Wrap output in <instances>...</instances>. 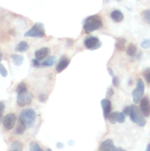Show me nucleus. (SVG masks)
<instances>
[{
  "instance_id": "1",
  "label": "nucleus",
  "mask_w": 150,
  "mask_h": 151,
  "mask_svg": "<svg viewBox=\"0 0 150 151\" xmlns=\"http://www.w3.org/2000/svg\"><path fill=\"white\" fill-rule=\"evenodd\" d=\"M19 119L20 122L26 127V128H31L35 124L36 119V113L32 109H25L21 111Z\"/></svg>"
},
{
  "instance_id": "2",
  "label": "nucleus",
  "mask_w": 150,
  "mask_h": 151,
  "mask_svg": "<svg viewBox=\"0 0 150 151\" xmlns=\"http://www.w3.org/2000/svg\"><path fill=\"white\" fill-rule=\"evenodd\" d=\"M102 26V22L99 16H91L87 18L84 24V29L86 33L89 34L96 29H100Z\"/></svg>"
},
{
  "instance_id": "3",
  "label": "nucleus",
  "mask_w": 150,
  "mask_h": 151,
  "mask_svg": "<svg viewBox=\"0 0 150 151\" xmlns=\"http://www.w3.org/2000/svg\"><path fill=\"white\" fill-rule=\"evenodd\" d=\"M131 111L129 116H130V119L134 123H135L136 125H138L140 127H144L145 126L146 123V119L143 116V114H141V111H140L139 108L138 106H136L135 105H132L131 106Z\"/></svg>"
},
{
  "instance_id": "4",
  "label": "nucleus",
  "mask_w": 150,
  "mask_h": 151,
  "mask_svg": "<svg viewBox=\"0 0 150 151\" xmlns=\"http://www.w3.org/2000/svg\"><path fill=\"white\" fill-rule=\"evenodd\" d=\"M45 28L44 24L41 22H37L29 30L25 32V37H36V38H44L45 36Z\"/></svg>"
},
{
  "instance_id": "5",
  "label": "nucleus",
  "mask_w": 150,
  "mask_h": 151,
  "mask_svg": "<svg viewBox=\"0 0 150 151\" xmlns=\"http://www.w3.org/2000/svg\"><path fill=\"white\" fill-rule=\"evenodd\" d=\"M144 88H145V86H144V82L141 79H138L137 81L136 88L132 91V100L135 103H138L140 100L142 98L143 95L144 93Z\"/></svg>"
},
{
  "instance_id": "6",
  "label": "nucleus",
  "mask_w": 150,
  "mask_h": 151,
  "mask_svg": "<svg viewBox=\"0 0 150 151\" xmlns=\"http://www.w3.org/2000/svg\"><path fill=\"white\" fill-rule=\"evenodd\" d=\"M33 95L29 91H24V92L18 93L17 95V104L20 107H24L26 105H29L32 103Z\"/></svg>"
},
{
  "instance_id": "7",
  "label": "nucleus",
  "mask_w": 150,
  "mask_h": 151,
  "mask_svg": "<svg viewBox=\"0 0 150 151\" xmlns=\"http://www.w3.org/2000/svg\"><path fill=\"white\" fill-rule=\"evenodd\" d=\"M84 45L87 49H89V50H96L101 47V43L96 37L90 36L85 38L84 41Z\"/></svg>"
},
{
  "instance_id": "8",
  "label": "nucleus",
  "mask_w": 150,
  "mask_h": 151,
  "mask_svg": "<svg viewBox=\"0 0 150 151\" xmlns=\"http://www.w3.org/2000/svg\"><path fill=\"white\" fill-rule=\"evenodd\" d=\"M16 122V116L14 114H7L3 118V125L7 130H12Z\"/></svg>"
},
{
  "instance_id": "9",
  "label": "nucleus",
  "mask_w": 150,
  "mask_h": 151,
  "mask_svg": "<svg viewBox=\"0 0 150 151\" xmlns=\"http://www.w3.org/2000/svg\"><path fill=\"white\" fill-rule=\"evenodd\" d=\"M109 122L111 124H115L116 122H119V123H124L125 122V116L124 114L121 112H113L109 114L108 117Z\"/></svg>"
},
{
  "instance_id": "10",
  "label": "nucleus",
  "mask_w": 150,
  "mask_h": 151,
  "mask_svg": "<svg viewBox=\"0 0 150 151\" xmlns=\"http://www.w3.org/2000/svg\"><path fill=\"white\" fill-rule=\"evenodd\" d=\"M141 111L145 116H150V100L147 97H144L141 100Z\"/></svg>"
},
{
  "instance_id": "11",
  "label": "nucleus",
  "mask_w": 150,
  "mask_h": 151,
  "mask_svg": "<svg viewBox=\"0 0 150 151\" xmlns=\"http://www.w3.org/2000/svg\"><path fill=\"white\" fill-rule=\"evenodd\" d=\"M101 107L103 109V115L104 119H107L111 111V102L108 99H103L101 101Z\"/></svg>"
},
{
  "instance_id": "12",
  "label": "nucleus",
  "mask_w": 150,
  "mask_h": 151,
  "mask_svg": "<svg viewBox=\"0 0 150 151\" xmlns=\"http://www.w3.org/2000/svg\"><path fill=\"white\" fill-rule=\"evenodd\" d=\"M115 148L113 141L110 139H106L101 142L99 147V151H112Z\"/></svg>"
},
{
  "instance_id": "13",
  "label": "nucleus",
  "mask_w": 150,
  "mask_h": 151,
  "mask_svg": "<svg viewBox=\"0 0 150 151\" xmlns=\"http://www.w3.org/2000/svg\"><path fill=\"white\" fill-rule=\"evenodd\" d=\"M50 53V50L47 47H44V48H41L40 50H37L35 52V56L37 60H41L43 59L46 58L47 56L49 55V54Z\"/></svg>"
},
{
  "instance_id": "14",
  "label": "nucleus",
  "mask_w": 150,
  "mask_h": 151,
  "mask_svg": "<svg viewBox=\"0 0 150 151\" xmlns=\"http://www.w3.org/2000/svg\"><path fill=\"white\" fill-rule=\"evenodd\" d=\"M69 64V60H68L66 58L63 57L60 60L59 63H57V67H56V71L58 73H60L61 72H63Z\"/></svg>"
},
{
  "instance_id": "15",
  "label": "nucleus",
  "mask_w": 150,
  "mask_h": 151,
  "mask_svg": "<svg viewBox=\"0 0 150 151\" xmlns=\"http://www.w3.org/2000/svg\"><path fill=\"white\" fill-rule=\"evenodd\" d=\"M110 17L115 22H121L124 19V14L119 10H115L110 13Z\"/></svg>"
},
{
  "instance_id": "16",
  "label": "nucleus",
  "mask_w": 150,
  "mask_h": 151,
  "mask_svg": "<svg viewBox=\"0 0 150 151\" xmlns=\"http://www.w3.org/2000/svg\"><path fill=\"white\" fill-rule=\"evenodd\" d=\"M10 58H11L12 60H13V63H14V65H16V66H21L24 62V57L20 55L13 54L10 56Z\"/></svg>"
},
{
  "instance_id": "17",
  "label": "nucleus",
  "mask_w": 150,
  "mask_h": 151,
  "mask_svg": "<svg viewBox=\"0 0 150 151\" xmlns=\"http://www.w3.org/2000/svg\"><path fill=\"white\" fill-rule=\"evenodd\" d=\"M28 49H29V45L26 41H20L16 45L15 50L16 52H24L26 51Z\"/></svg>"
},
{
  "instance_id": "18",
  "label": "nucleus",
  "mask_w": 150,
  "mask_h": 151,
  "mask_svg": "<svg viewBox=\"0 0 150 151\" xmlns=\"http://www.w3.org/2000/svg\"><path fill=\"white\" fill-rule=\"evenodd\" d=\"M10 150L15 151H22L23 150V145H22L21 142L18 141V140H15V141L12 142Z\"/></svg>"
},
{
  "instance_id": "19",
  "label": "nucleus",
  "mask_w": 150,
  "mask_h": 151,
  "mask_svg": "<svg viewBox=\"0 0 150 151\" xmlns=\"http://www.w3.org/2000/svg\"><path fill=\"white\" fill-rule=\"evenodd\" d=\"M136 52H137L136 47L132 44H129L127 50H126V54H127L129 56H130V57H134V56L136 55Z\"/></svg>"
},
{
  "instance_id": "20",
  "label": "nucleus",
  "mask_w": 150,
  "mask_h": 151,
  "mask_svg": "<svg viewBox=\"0 0 150 151\" xmlns=\"http://www.w3.org/2000/svg\"><path fill=\"white\" fill-rule=\"evenodd\" d=\"M55 61L56 59L54 56H49V57L46 58V60L43 62V65L45 66H51L52 65H54Z\"/></svg>"
},
{
  "instance_id": "21",
  "label": "nucleus",
  "mask_w": 150,
  "mask_h": 151,
  "mask_svg": "<svg viewBox=\"0 0 150 151\" xmlns=\"http://www.w3.org/2000/svg\"><path fill=\"white\" fill-rule=\"evenodd\" d=\"M125 43H126V41L124 39H118L117 42L116 44V48L118 49L120 51H124L125 50Z\"/></svg>"
},
{
  "instance_id": "22",
  "label": "nucleus",
  "mask_w": 150,
  "mask_h": 151,
  "mask_svg": "<svg viewBox=\"0 0 150 151\" xmlns=\"http://www.w3.org/2000/svg\"><path fill=\"white\" fill-rule=\"evenodd\" d=\"M29 150L30 151H44L39 146V145L35 142H32L29 145Z\"/></svg>"
},
{
  "instance_id": "23",
  "label": "nucleus",
  "mask_w": 150,
  "mask_h": 151,
  "mask_svg": "<svg viewBox=\"0 0 150 151\" xmlns=\"http://www.w3.org/2000/svg\"><path fill=\"white\" fill-rule=\"evenodd\" d=\"M143 19L145 21L146 23L150 24V10H145L142 13Z\"/></svg>"
},
{
  "instance_id": "24",
  "label": "nucleus",
  "mask_w": 150,
  "mask_h": 151,
  "mask_svg": "<svg viewBox=\"0 0 150 151\" xmlns=\"http://www.w3.org/2000/svg\"><path fill=\"white\" fill-rule=\"evenodd\" d=\"M25 129H26V127L20 122L16 129V134H18V135H21V134H23L24 132L25 131Z\"/></svg>"
},
{
  "instance_id": "25",
  "label": "nucleus",
  "mask_w": 150,
  "mask_h": 151,
  "mask_svg": "<svg viewBox=\"0 0 150 151\" xmlns=\"http://www.w3.org/2000/svg\"><path fill=\"white\" fill-rule=\"evenodd\" d=\"M27 89H26V86L24 83H21L18 85L17 88H16V92L18 93H21V92H24V91H26Z\"/></svg>"
},
{
  "instance_id": "26",
  "label": "nucleus",
  "mask_w": 150,
  "mask_h": 151,
  "mask_svg": "<svg viewBox=\"0 0 150 151\" xmlns=\"http://www.w3.org/2000/svg\"><path fill=\"white\" fill-rule=\"evenodd\" d=\"M141 47L143 49H149L150 48V39H145L141 42Z\"/></svg>"
},
{
  "instance_id": "27",
  "label": "nucleus",
  "mask_w": 150,
  "mask_h": 151,
  "mask_svg": "<svg viewBox=\"0 0 150 151\" xmlns=\"http://www.w3.org/2000/svg\"><path fill=\"white\" fill-rule=\"evenodd\" d=\"M0 75L3 77V78H5L7 75V72L6 70L5 67L0 63Z\"/></svg>"
},
{
  "instance_id": "28",
  "label": "nucleus",
  "mask_w": 150,
  "mask_h": 151,
  "mask_svg": "<svg viewBox=\"0 0 150 151\" xmlns=\"http://www.w3.org/2000/svg\"><path fill=\"white\" fill-rule=\"evenodd\" d=\"M47 98H48V96L46 94H40L39 97H38V100L41 103H44V102L46 101Z\"/></svg>"
},
{
  "instance_id": "29",
  "label": "nucleus",
  "mask_w": 150,
  "mask_h": 151,
  "mask_svg": "<svg viewBox=\"0 0 150 151\" xmlns=\"http://www.w3.org/2000/svg\"><path fill=\"white\" fill-rule=\"evenodd\" d=\"M144 77L146 78V81H147V83H150V69H147L146 71L144 73Z\"/></svg>"
},
{
  "instance_id": "30",
  "label": "nucleus",
  "mask_w": 150,
  "mask_h": 151,
  "mask_svg": "<svg viewBox=\"0 0 150 151\" xmlns=\"http://www.w3.org/2000/svg\"><path fill=\"white\" fill-rule=\"evenodd\" d=\"M131 111V108L129 107V106H126L124 109L123 110V114L125 115V116H128V115L130 114Z\"/></svg>"
},
{
  "instance_id": "31",
  "label": "nucleus",
  "mask_w": 150,
  "mask_h": 151,
  "mask_svg": "<svg viewBox=\"0 0 150 151\" xmlns=\"http://www.w3.org/2000/svg\"><path fill=\"white\" fill-rule=\"evenodd\" d=\"M113 85L116 87H118L119 86V81L117 77H113Z\"/></svg>"
},
{
  "instance_id": "32",
  "label": "nucleus",
  "mask_w": 150,
  "mask_h": 151,
  "mask_svg": "<svg viewBox=\"0 0 150 151\" xmlns=\"http://www.w3.org/2000/svg\"><path fill=\"white\" fill-rule=\"evenodd\" d=\"M4 110V103H3V102L0 101V118L2 116Z\"/></svg>"
},
{
  "instance_id": "33",
  "label": "nucleus",
  "mask_w": 150,
  "mask_h": 151,
  "mask_svg": "<svg viewBox=\"0 0 150 151\" xmlns=\"http://www.w3.org/2000/svg\"><path fill=\"white\" fill-rule=\"evenodd\" d=\"M113 94H114V91H113V88H109L108 89H107V97H112V96L113 95Z\"/></svg>"
},
{
  "instance_id": "34",
  "label": "nucleus",
  "mask_w": 150,
  "mask_h": 151,
  "mask_svg": "<svg viewBox=\"0 0 150 151\" xmlns=\"http://www.w3.org/2000/svg\"><path fill=\"white\" fill-rule=\"evenodd\" d=\"M32 65H33L35 67H38V66H40V63L39 61H38V60H37L36 58L35 59H32Z\"/></svg>"
},
{
  "instance_id": "35",
  "label": "nucleus",
  "mask_w": 150,
  "mask_h": 151,
  "mask_svg": "<svg viewBox=\"0 0 150 151\" xmlns=\"http://www.w3.org/2000/svg\"><path fill=\"white\" fill-rule=\"evenodd\" d=\"M112 151H126V150L122 149L121 147H115V148Z\"/></svg>"
},
{
  "instance_id": "36",
  "label": "nucleus",
  "mask_w": 150,
  "mask_h": 151,
  "mask_svg": "<svg viewBox=\"0 0 150 151\" xmlns=\"http://www.w3.org/2000/svg\"><path fill=\"white\" fill-rule=\"evenodd\" d=\"M63 147H64V145H63L62 144V143L59 142V143H57V148L62 149Z\"/></svg>"
},
{
  "instance_id": "37",
  "label": "nucleus",
  "mask_w": 150,
  "mask_h": 151,
  "mask_svg": "<svg viewBox=\"0 0 150 151\" xmlns=\"http://www.w3.org/2000/svg\"><path fill=\"white\" fill-rule=\"evenodd\" d=\"M107 70H108V72H109V74H110V75H111V76H114V75H113V71H112V69H110V68H108V69H107Z\"/></svg>"
},
{
  "instance_id": "38",
  "label": "nucleus",
  "mask_w": 150,
  "mask_h": 151,
  "mask_svg": "<svg viewBox=\"0 0 150 151\" xmlns=\"http://www.w3.org/2000/svg\"><path fill=\"white\" fill-rule=\"evenodd\" d=\"M146 151H150V144H149L148 145H147L146 149Z\"/></svg>"
},
{
  "instance_id": "39",
  "label": "nucleus",
  "mask_w": 150,
  "mask_h": 151,
  "mask_svg": "<svg viewBox=\"0 0 150 151\" xmlns=\"http://www.w3.org/2000/svg\"><path fill=\"white\" fill-rule=\"evenodd\" d=\"M2 60V53L0 51V63H1V60Z\"/></svg>"
},
{
  "instance_id": "40",
  "label": "nucleus",
  "mask_w": 150,
  "mask_h": 151,
  "mask_svg": "<svg viewBox=\"0 0 150 151\" xmlns=\"http://www.w3.org/2000/svg\"><path fill=\"white\" fill-rule=\"evenodd\" d=\"M46 151H51V149H49V148H47L46 150Z\"/></svg>"
},
{
  "instance_id": "41",
  "label": "nucleus",
  "mask_w": 150,
  "mask_h": 151,
  "mask_svg": "<svg viewBox=\"0 0 150 151\" xmlns=\"http://www.w3.org/2000/svg\"><path fill=\"white\" fill-rule=\"evenodd\" d=\"M118 1H121V0H117Z\"/></svg>"
},
{
  "instance_id": "42",
  "label": "nucleus",
  "mask_w": 150,
  "mask_h": 151,
  "mask_svg": "<svg viewBox=\"0 0 150 151\" xmlns=\"http://www.w3.org/2000/svg\"><path fill=\"white\" fill-rule=\"evenodd\" d=\"M9 151H15V150H10Z\"/></svg>"
}]
</instances>
